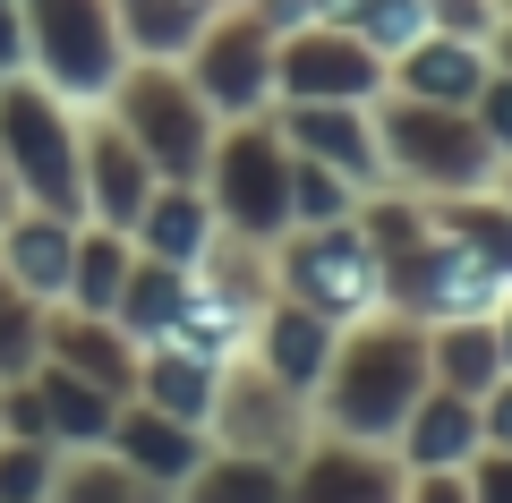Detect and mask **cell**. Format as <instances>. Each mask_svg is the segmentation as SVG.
<instances>
[{
	"label": "cell",
	"instance_id": "cell-1",
	"mask_svg": "<svg viewBox=\"0 0 512 503\" xmlns=\"http://www.w3.org/2000/svg\"><path fill=\"white\" fill-rule=\"evenodd\" d=\"M43 9V60H52L69 86H94L111 69V43L94 26V0H35Z\"/></svg>",
	"mask_w": 512,
	"mask_h": 503
},
{
	"label": "cell",
	"instance_id": "cell-2",
	"mask_svg": "<svg viewBox=\"0 0 512 503\" xmlns=\"http://www.w3.org/2000/svg\"><path fill=\"white\" fill-rule=\"evenodd\" d=\"M410 376H419L410 342H367V350H359V376H350V393H342V418H350V427L393 418V410L410 401Z\"/></svg>",
	"mask_w": 512,
	"mask_h": 503
},
{
	"label": "cell",
	"instance_id": "cell-3",
	"mask_svg": "<svg viewBox=\"0 0 512 503\" xmlns=\"http://www.w3.org/2000/svg\"><path fill=\"white\" fill-rule=\"evenodd\" d=\"M9 145H18L26 188H35V197H52V205H69V137L52 128V111H35V103L18 94V103H9Z\"/></svg>",
	"mask_w": 512,
	"mask_h": 503
},
{
	"label": "cell",
	"instance_id": "cell-4",
	"mask_svg": "<svg viewBox=\"0 0 512 503\" xmlns=\"http://www.w3.org/2000/svg\"><path fill=\"white\" fill-rule=\"evenodd\" d=\"M410 290H419V307H461V316H470V307H487V290H495V265L470 248V239H461V248H436V256H419V265H410Z\"/></svg>",
	"mask_w": 512,
	"mask_h": 503
},
{
	"label": "cell",
	"instance_id": "cell-5",
	"mask_svg": "<svg viewBox=\"0 0 512 503\" xmlns=\"http://www.w3.org/2000/svg\"><path fill=\"white\" fill-rule=\"evenodd\" d=\"M299 290H308L316 307H359L367 290H376V273H367V248L359 239H316L308 256H299Z\"/></svg>",
	"mask_w": 512,
	"mask_h": 503
},
{
	"label": "cell",
	"instance_id": "cell-6",
	"mask_svg": "<svg viewBox=\"0 0 512 503\" xmlns=\"http://www.w3.org/2000/svg\"><path fill=\"white\" fill-rule=\"evenodd\" d=\"M222 197H231V214L248 222V231H274L282 222V162L265 154V145H239L231 171H222Z\"/></svg>",
	"mask_w": 512,
	"mask_h": 503
},
{
	"label": "cell",
	"instance_id": "cell-7",
	"mask_svg": "<svg viewBox=\"0 0 512 503\" xmlns=\"http://www.w3.org/2000/svg\"><path fill=\"white\" fill-rule=\"evenodd\" d=\"M393 145L419 162L427 180H470V171H478V145L461 137V128H444V120H419V111H410V120H393Z\"/></svg>",
	"mask_w": 512,
	"mask_h": 503
},
{
	"label": "cell",
	"instance_id": "cell-8",
	"mask_svg": "<svg viewBox=\"0 0 512 503\" xmlns=\"http://www.w3.org/2000/svg\"><path fill=\"white\" fill-rule=\"evenodd\" d=\"M137 120H146L154 154H163L171 171H188V162H197V111L171 103V86H137Z\"/></svg>",
	"mask_w": 512,
	"mask_h": 503
},
{
	"label": "cell",
	"instance_id": "cell-9",
	"mask_svg": "<svg viewBox=\"0 0 512 503\" xmlns=\"http://www.w3.org/2000/svg\"><path fill=\"white\" fill-rule=\"evenodd\" d=\"M291 86L299 94H367V60L342 43H299L291 52Z\"/></svg>",
	"mask_w": 512,
	"mask_h": 503
},
{
	"label": "cell",
	"instance_id": "cell-10",
	"mask_svg": "<svg viewBox=\"0 0 512 503\" xmlns=\"http://www.w3.org/2000/svg\"><path fill=\"white\" fill-rule=\"evenodd\" d=\"M256 86H265V52H256V35L214 43V60H205V94H214V103H256Z\"/></svg>",
	"mask_w": 512,
	"mask_h": 503
},
{
	"label": "cell",
	"instance_id": "cell-11",
	"mask_svg": "<svg viewBox=\"0 0 512 503\" xmlns=\"http://www.w3.org/2000/svg\"><path fill=\"white\" fill-rule=\"evenodd\" d=\"M18 273L35 290H60L69 282V239H60V222H26L18 231Z\"/></svg>",
	"mask_w": 512,
	"mask_h": 503
},
{
	"label": "cell",
	"instance_id": "cell-12",
	"mask_svg": "<svg viewBox=\"0 0 512 503\" xmlns=\"http://www.w3.org/2000/svg\"><path fill=\"white\" fill-rule=\"evenodd\" d=\"M274 367L291 384H308L316 367H325V333H316V316H282L274 324Z\"/></svg>",
	"mask_w": 512,
	"mask_h": 503
},
{
	"label": "cell",
	"instance_id": "cell-13",
	"mask_svg": "<svg viewBox=\"0 0 512 503\" xmlns=\"http://www.w3.org/2000/svg\"><path fill=\"white\" fill-rule=\"evenodd\" d=\"M410 77H419V94H427V103H470V94H478V69H470L461 52H427Z\"/></svg>",
	"mask_w": 512,
	"mask_h": 503
},
{
	"label": "cell",
	"instance_id": "cell-14",
	"mask_svg": "<svg viewBox=\"0 0 512 503\" xmlns=\"http://www.w3.org/2000/svg\"><path fill=\"white\" fill-rule=\"evenodd\" d=\"M154 248H163V256H197V248H205V214H197L188 197L154 205Z\"/></svg>",
	"mask_w": 512,
	"mask_h": 503
},
{
	"label": "cell",
	"instance_id": "cell-15",
	"mask_svg": "<svg viewBox=\"0 0 512 503\" xmlns=\"http://www.w3.org/2000/svg\"><path fill=\"white\" fill-rule=\"evenodd\" d=\"M94 197H103L111 214H137V162H128L120 145H94Z\"/></svg>",
	"mask_w": 512,
	"mask_h": 503
},
{
	"label": "cell",
	"instance_id": "cell-16",
	"mask_svg": "<svg viewBox=\"0 0 512 503\" xmlns=\"http://www.w3.org/2000/svg\"><path fill=\"white\" fill-rule=\"evenodd\" d=\"M299 137H308V145H325V154L342 162V171H367V145H359V128H350V120H333V111H308V120H299Z\"/></svg>",
	"mask_w": 512,
	"mask_h": 503
},
{
	"label": "cell",
	"instance_id": "cell-17",
	"mask_svg": "<svg viewBox=\"0 0 512 503\" xmlns=\"http://www.w3.org/2000/svg\"><path fill=\"white\" fill-rule=\"evenodd\" d=\"M128 452L146 469H188V435H171L163 418H137V427H128Z\"/></svg>",
	"mask_w": 512,
	"mask_h": 503
},
{
	"label": "cell",
	"instance_id": "cell-18",
	"mask_svg": "<svg viewBox=\"0 0 512 503\" xmlns=\"http://www.w3.org/2000/svg\"><path fill=\"white\" fill-rule=\"evenodd\" d=\"M461 444H470V410H461V401H436V410L419 418V452L444 461V452H461Z\"/></svg>",
	"mask_w": 512,
	"mask_h": 503
},
{
	"label": "cell",
	"instance_id": "cell-19",
	"mask_svg": "<svg viewBox=\"0 0 512 503\" xmlns=\"http://www.w3.org/2000/svg\"><path fill=\"white\" fill-rule=\"evenodd\" d=\"M154 401H163V410H197V401H205L197 359H171V367H154Z\"/></svg>",
	"mask_w": 512,
	"mask_h": 503
},
{
	"label": "cell",
	"instance_id": "cell-20",
	"mask_svg": "<svg viewBox=\"0 0 512 503\" xmlns=\"http://www.w3.org/2000/svg\"><path fill=\"white\" fill-rule=\"evenodd\" d=\"M43 401L60 410V427H69V435H103V410H94L77 384H60V376H52V384H43Z\"/></svg>",
	"mask_w": 512,
	"mask_h": 503
},
{
	"label": "cell",
	"instance_id": "cell-21",
	"mask_svg": "<svg viewBox=\"0 0 512 503\" xmlns=\"http://www.w3.org/2000/svg\"><path fill=\"white\" fill-rule=\"evenodd\" d=\"M111 290H120V256H111V248H86V265H77V299H86V307H111Z\"/></svg>",
	"mask_w": 512,
	"mask_h": 503
},
{
	"label": "cell",
	"instance_id": "cell-22",
	"mask_svg": "<svg viewBox=\"0 0 512 503\" xmlns=\"http://www.w3.org/2000/svg\"><path fill=\"white\" fill-rule=\"evenodd\" d=\"M180 282H171V273H146V282H137V324H171L180 316Z\"/></svg>",
	"mask_w": 512,
	"mask_h": 503
},
{
	"label": "cell",
	"instance_id": "cell-23",
	"mask_svg": "<svg viewBox=\"0 0 512 503\" xmlns=\"http://www.w3.org/2000/svg\"><path fill=\"white\" fill-rule=\"evenodd\" d=\"M444 367H453V384H487L495 376V350L478 342V333H461V342H444Z\"/></svg>",
	"mask_w": 512,
	"mask_h": 503
},
{
	"label": "cell",
	"instance_id": "cell-24",
	"mask_svg": "<svg viewBox=\"0 0 512 503\" xmlns=\"http://www.w3.org/2000/svg\"><path fill=\"white\" fill-rule=\"evenodd\" d=\"M410 26H419L410 0H367V43H410Z\"/></svg>",
	"mask_w": 512,
	"mask_h": 503
},
{
	"label": "cell",
	"instance_id": "cell-25",
	"mask_svg": "<svg viewBox=\"0 0 512 503\" xmlns=\"http://www.w3.org/2000/svg\"><path fill=\"white\" fill-rule=\"evenodd\" d=\"M461 239H470L487 265H512V222H487V214H478V222H461Z\"/></svg>",
	"mask_w": 512,
	"mask_h": 503
},
{
	"label": "cell",
	"instance_id": "cell-26",
	"mask_svg": "<svg viewBox=\"0 0 512 503\" xmlns=\"http://www.w3.org/2000/svg\"><path fill=\"white\" fill-rule=\"evenodd\" d=\"M18 350H26V307L0 290V359H18Z\"/></svg>",
	"mask_w": 512,
	"mask_h": 503
},
{
	"label": "cell",
	"instance_id": "cell-27",
	"mask_svg": "<svg viewBox=\"0 0 512 503\" xmlns=\"http://www.w3.org/2000/svg\"><path fill=\"white\" fill-rule=\"evenodd\" d=\"M495 128H504V137H512V94H495Z\"/></svg>",
	"mask_w": 512,
	"mask_h": 503
},
{
	"label": "cell",
	"instance_id": "cell-28",
	"mask_svg": "<svg viewBox=\"0 0 512 503\" xmlns=\"http://www.w3.org/2000/svg\"><path fill=\"white\" fill-rule=\"evenodd\" d=\"M495 435H504V444H512V393H504V410H495Z\"/></svg>",
	"mask_w": 512,
	"mask_h": 503
},
{
	"label": "cell",
	"instance_id": "cell-29",
	"mask_svg": "<svg viewBox=\"0 0 512 503\" xmlns=\"http://www.w3.org/2000/svg\"><path fill=\"white\" fill-rule=\"evenodd\" d=\"M487 486H495V495H512V461H504V469H495V478H487Z\"/></svg>",
	"mask_w": 512,
	"mask_h": 503
},
{
	"label": "cell",
	"instance_id": "cell-30",
	"mask_svg": "<svg viewBox=\"0 0 512 503\" xmlns=\"http://www.w3.org/2000/svg\"><path fill=\"white\" fill-rule=\"evenodd\" d=\"M9 43H18V35H9V9H0V52H9Z\"/></svg>",
	"mask_w": 512,
	"mask_h": 503
}]
</instances>
